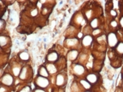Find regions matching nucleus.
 Masks as SVG:
<instances>
[{"label":"nucleus","instance_id":"1","mask_svg":"<svg viewBox=\"0 0 123 92\" xmlns=\"http://www.w3.org/2000/svg\"><path fill=\"white\" fill-rule=\"evenodd\" d=\"M35 85L39 87V89H45L49 85L50 82L47 78L42 77V76H38L35 80Z\"/></svg>","mask_w":123,"mask_h":92},{"label":"nucleus","instance_id":"2","mask_svg":"<svg viewBox=\"0 0 123 92\" xmlns=\"http://www.w3.org/2000/svg\"><path fill=\"white\" fill-rule=\"evenodd\" d=\"M1 82L2 84H4V86H11L13 84V77L10 74H4L1 77Z\"/></svg>","mask_w":123,"mask_h":92},{"label":"nucleus","instance_id":"3","mask_svg":"<svg viewBox=\"0 0 123 92\" xmlns=\"http://www.w3.org/2000/svg\"><path fill=\"white\" fill-rule=\"evenodd\" d=\"M107 40H108V44L112 48H115L118 44V39L117 35L114 32H111L108 35Z\"/></svg>","mask_w":123,"mask_h":92},{"label":"nucleus","instance_id":"4","mask_svg":"<svg viewBox=\"0 0 123 92\" xmlns=\"http://www.w3.org/2000/svg\"><path fill=\"white\" fill-rule=\"evenodd\" d=\"M59 59V55L56 51L50 52L47 56V61L50 63H54L58 61Z\"/></svg>","mask_w":123,"mask_h":92},{"label":"nucleus","instance_id":"5","mask_svg":"<svg viewBox=\"0 0 123 92\" xmlns=\"http://www.w3.org/2000/svg\"><path fill=\"white\" fill-rule=\"evenodd\" d=\"M85 69L84 66H82V65L75 64L73 67V71L77 75L82 74L85 73Z\"/></svg>","mask_w":123,"mask_h":92},{"label":"nucleus","instance_id":"6","mask_svg":"<svg viewBox=\"0 0 123 92\" xmlns=\"http://www.w3.org/2000/svg\"><path fill=\"white\" fill-rule=\"evenodd\" d=\"M92 42H93V37H92L91 35H86V36H85L83 37L82 41L83 46H85V47H88V46H90L92 44Z\"/></svg>","mask_w":123,"mask_h":92},{"label":"nucleus","instance_id":"7","mask_svg":"<svg viewBox=\"0 0 123 92\" xmlns=\"http://www.w3.org/2000/svg\"><path fill=\"white\" fill-rule=\"evenodd\" d=\"M86 80L90 84H95L97 82L98 80V77L96 74H89L86 77Z\"/></svg>","mask_w":123,"mask_h":92},{"label":"nucleus","instance_id":"8","mask_svg":"<svg viewBox=\"0 0 123 92\" xmlns=\"http://www.w3.org/2000/svg\"><path fill=\"white\" fill-rule=\"evenodd\" d=\"M49 72H48L47 69L46 67L44 66H41L39 71H38V74L39 76H42V77H46L47 78L49 77Z\"/></svg>","mask_w":123,"mask_h":92},{"label":"nucleus","instance_id":"9","mask_svg":"<svg viewBox=\"0 0 123 92\" xmlns=\"http://www.w3.org/2000/svg\"><path fill=\"white\" fill-rule=\"evenodd\" d=\"M65 77L62 74H58L56 76V84L57 86H62L65 84Z\"/></svg>","mask_w":123,"mask_h":92},{"label":"nucleus","instance_id":"10","mask_svg":"<svg viewBox=\"0 0 123 92\" xmlns=\"http://www.w3.org/2000/svg\"><path fill=\"white\" fill-rule=\"evenodd\" d=\"M77 55H78V51H77V50L73 49V50L70 51L68 53V58L70 60H71V61H74V60H75L76 58H77Z\"/></svg>","mask_w":123,"mask_h":92},{"label":"nucleus","instance_id":"11","mask_svg":"<svg viewBox=\"0 0 123 92\" xmlns=\"http://www.w3.org/2000/svg\"><path fill=\"white\" fill-rule=\"evenodd\" d=\"M116 52L123 56V42H118V44H117V46L115 47Z\"/></svg>","mask_w":123,"mask_h":92},{"label":"nucleus","instance_id":"12","mask_svg":"<svg viewBox=\"0 0 123 92\" xmlns=\"http://www.w3.org/2000/svg\"><path fill=\"white\" fill-rule=\"evenodd\" d=\"M19 58L23 61H28L29 58H30V56H29V54L28 52L26 51H22L19 54Z\"/></svg>","mask_w":123,"mask_h":92},{"label":"nucleus","instance_id":"13","mask_svg":"<svg viewBox=\"0 0 123 92\" xmlns=\"http://www.w3.org/2000/svg\"><path fill=\"white\" fill-rule=\"evenodd\" d=\"M47 69L49 73L50 74H54L56 72V65L53 63H49L47 65Z\"/></svg>","mask_w":123,"mask_h":92},{"label":"nucleus","instance_id":"14","mask_svg":"<svg viewBox=\"0 0 123 92\" xmlns=\"http://www.w3.org/2000/svg\"><path fill=\"white\" fill-rule=\"evenodd\" d=\"M27 71H28V68L27 67H23L22 69H21V71H20V78L21 80H25L27 77Z\"/></svg>","mask_w":123,"mask_h":92},{"label":"nucleus","instance_id":"15","mask_svg":"<svg viewBox=\"0 0 123 92\" xmlns=\"http://www.w3.org/2000/svg\"><path fill=\"white\" fill-rule=\"evenodd\" d=\"M80 84L83 86V87L85 89H89L92 86H91V84L89 82L86 80H81L80 81Z\"/></svg>","mask_w":123,"mask_h":92},{"label":"nucleus","instance_id":"16","mask_svg":"<svg viewBox=\"0 0 123 92\" xmlns=\"http://www.w3.org/2000/svg\"><path fill=\"white\" fill-rule=\"evenodd\" d=\"M8 42V37L6 36H1V46L4 47Z\"/></svg>","mask_w":123,"mask_h":92},{"label":"nucleus","instance_id":"17","mask_svg":"<svg viewBox=\"0 0 123 92\" xmlns=\"http://www.w3.org/2000/svg\"><path fill=\"white\" fill-rule=\"evenodd\" d=\"M20 71H21V70H20L19 67H14V68L13 69V74H14L15 76H18V75H20Z\"/></svg>","mask_w":123,"mask_h":92},{"label":"nucleus","instance_id":"18","mask_svg":"<svg viewBox=\"0 0 123 92\" xmlns=\"http://www.w3.org/2000/svg\"><path fill=\"white\" fill-rule=\"evenodd\" d=\"M91 26L94 28H96L98 27V20H97V18L93 19L91 21Z\"/></svg>","mask_w":123,"mask_h":92},{"label":"nucleus","instance_id":"19","mask_svg":"<svg viewBox=\"0 0 123 92\" xmlns=\"http://www.w3.org/2000/svg\"><path fill=\"white\" fill-rule=\"evenodd\" d=\"M19 92H31V88L29 86H26L23 87Z\"/></svg>","mask_w":123,"mask_h":92},{"label":"nucleus","instance_id":"20","mask_svg":"<svg viewBox=\"0 0 123 92\" xmlns=\"http://www.w3.org/2000/svg\"><path fill=\"white\" fill-rule=\"evenodd\" d=\"M117 23H116V21H115V20H113L112 22H111V25L113 26V27H116L117 26Z\"/></svg>","mask_w":123,"mask_h":92},{"label":"nucleus","instance_id":"21","mask_svg":"<svg viewBox=\"0 0 123 92\" xmlns=\"http://www.w3.org/2000/svg\"><path fill=\"white\" fill-rule=\"evenodd\" d=\"M34 92H46L45 91H44L42 89H36L35 91Z\"/></svg>","mask_w":123,"mask_h":92},{"label":"nucleus","instance_id":"22","mask_svg":"<svg viewBox=\"0 0 123 92\" xmlns=\"http://www.w3.org/2000/svg\"><path fill=\"white\" fill-rule=\"evenodd\" d=\"M120 24L121 27L123 28V16L122 17V18H121L120 20Z\"/></svg>","mask_w":123,"mask_h":92},{"label":"nucleus","instance_id":"23","mask_svg":"<svg viewBox=\"0 0 123 92\" xmlns=\"http://www.w3.org/2000/svg\"><path fill=\"white\" fill-rule=\"evenodd\" d=\"M99 32H100V30H96L95 31L93 32V34H94V35H97V34L99 33Z\"/></svg>","mask_w":123,"mask_h":92},{"label":"nucleus","instance_id":"24","mask_svg":"<svg viewBox=\"0 0 123 92\" xmlns=\"http://www.w3.org/2000/svg\"><path fill=\"white\" fill-rule=\"evenodd\" d=\"M89 92V91H87V92Z\"/></svg>","mask_w":123,"mask_h":92},{"label":"nucleus","instance_id":"25","mask_svg":"<svg viewBox=\"0 0 123 92\" xmlns=\"http://www.w3.org/2000/svg\"></svg>","mask_w":123,"mask_h":92}]
</instances>
